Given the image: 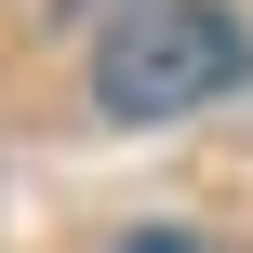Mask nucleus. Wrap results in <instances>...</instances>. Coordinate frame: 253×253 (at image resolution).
Returning <instances> with one entry per match:
<instances>
[{
	"mask_svg": "<svg viewBox=\"0 0 253 253\" xmlns=\"http://www.w3.org/2000/svg\"><path fill=\"white\" fill-rule=\"evenodd\" d=\"M120 253H213V240H173V227H147V240H120Z\"/></svg>",
	"mask_w": 253,
	"mask_h": 253,
	"instance_id": "obj_2",
	"label": "nucleus"
},
{
	"mask_svg": "<svg viewBox=\"0 0 253 253\" xmlns=\"http://www.w3.org/2000/svg\"><path fill=\"white\" fill-rule=\"evenodd\" d=\"M253 80V27L227 0H147V13H120L107 40H93V107L107 120H187V107H213V93H240Z\"/></svg>",
	"mask_w": 253,
	"mask_h": 253,
	"instance_id": "obj_1",
	"label": "nucleus"
}]
</instances>
